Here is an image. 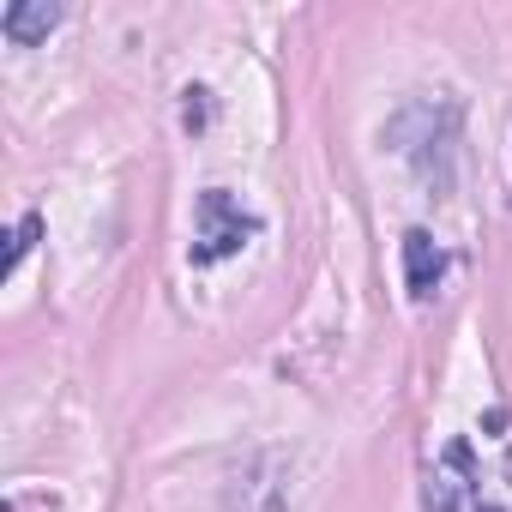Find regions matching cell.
I'll list each match as a JSON object with an SVG mask.
<instances>
[{
    "label": "cell",
    "mask_w": 512,
    "mask_h": 512,
    "mask_svg": "<svg viewBox=\"0 0 512 512\" xmlns=\"http://www.w3.org/2000/svg\"><path fill=\"white\" fill-rule=\"evenodd\" d=\"M193 223H199V241H193V266H211V260H229V253L247 247V235H260V217L241 211L235 193L223 187H205L199 205H193Z\"/></svg>",
    "instance_id": "6da1fadb"
},
{
    "label": "cell",
    "mask_w": 512,
    "mask_h": 512,
    "mask_svg": "<svg viewBox=\"0 0 512 512\" xmlns=\"http://www.w3.org/2000/svg\"><path fill=\"white\" fill-rule=\"evenodd\" d=\"M440 272H446L440 241H434L428 229H410V235H404V290H410L416 302H428V296L440 290Z\"/></svg>",
    "instance_id": "7a4b0ae2"
},
{
    "label": "cell",
    "mask_w": 512,
    "mask_h": 512,
    "mask_svg": "<svg viewBox=\"0 0 512 512\" xmlns=\"http://www.w3.org/2000/svg\"><path fill=\"white\" fill-rule=\"evenodd\" d=\"M55 25H61V7H49V0H13V7L0 13V37H7V43H19V49L43 43Z\"/></svg>",
    "instance_id": "3957f363"
},
{
    "label": "cell",
    "mask_w": 512,
    "mask_h": 512,
    "mask_svg": "<svg viewBox=\"0 0 512 512\" xmlns=\"http://www.w3.org/2000/svg\"><path fill=\"white\" fill-rule=\"evenodd\" d=\"M37 229H43V217H37V211H25V217H19V229H13V247H7V272H19V260L31 253V241H37Z\"/></svg>",
    "instance_id": "277c9868"
},
{
    "label": "cell",
    "mask_w": 512,
    "mask_h": 512,
    "mask_svg": "<svg viewBox=\"0 0 512 512\" xmlns=\"http://www.w3.org/2000/svg\"><path fill=\"white\" fill-rule=\"evenodd\" d=\"M205 97H211V91H199V85L187 91V103H181V127H187V133H199V127L211 121V103H205Z\"/></svg>",
    "instance_id": "5b68a950"
},
{
    "label": "cell",
    "mask_w": 512,
    "mask_h": 512,
    "mask_svg": "<svg viewBox=\"0 0 512 512\" xmlns=\"http://www.w3.org/2000/svg\"><path fill=\"white\" fill-rule=\"evenodd\" d=\"M476 512H512V506H500V500H482V506H476Z\"/></svg>",
    "instance_id": "8992f818"
}]
</instances>
